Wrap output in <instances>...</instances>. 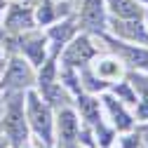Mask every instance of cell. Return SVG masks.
Instances as JSON below:
<instances>
[{
    "mask_svg": "<svg viewBox=\"0 0 148 148\" xmlns=\"http://www.w3.org/2000/svg\"><path fill=\"white\" fill-rule=\"evenodd\" d=\"M139 118H148V97L141 101V106H139Z\"/></svg>",
    "mask_w": 148,
    "mask_h": 148,
    "instance_id": "cell-19",
    "label": "cell"
},
{
    "mask_svg": "<svg viewBox=\"0 0 148 148\" xmlns=\"http://www.w3.org/2000/svg\"><path fill=\"white\" fill-rule=\"evenodd\" d=\"M31 80H33V73H31L28 64L21 59H12V64L5 73V85L7 87H28Z\"/></svg>",
    "mask_w": 148,
    "mask_h": 148,
    "instance_id": "cell-4",
    "label": "cell"
},
{
    "mask_svg": "<svg viewBox=\"0 0 148 148\" xmlns=\"http://www.w3.org/2000/svg\"><path fill=\"white\" fill-rule=\"evenodd\" d=\"M115 52H120L127 64H132L136 68H148V52L146 49H136V47H127V45H120V42H113Z\"/></svg>",
    "mask_w": 148,
    "mask_h": 148,
    "instance_id": "cell-10",
    "label": "cell"
},
{
    "mask_svg": "<svg viewBox=\"0 0 148 148\" xmlns=\"http://www.w3.org/2000/svg\"><path fill=\"white\" fill-rule=\"evenodd\" d=\"M71 33H73V24H71V21H64L61 26H54L49 35H52L54 40H59V42H64V40H68V38H71Z\"/></svg>",
    "mask_w": 148,
    "mask_h": 148,
    "instance_id": "cell-15",
    "label": "cell"
},
{
    "mask_svg": "<svg viewBox=\"0 0 148 148\" xmlns=\"http://www.w3.org/2000/svg\"><path fill=\"white\" fill-rule=\"evenodd\" d=\"M115 33H120L122 38H129V40L148 42V33H146L143 26L139 24V19H129V21H118V19H115Z\"/></svg>",
    "mask_w": 148,
    "mask_h": 148,
    "instance_id": "cell-8",
    "label": "cell"
},
{
    "mask_svg": "<svg viewBox=\"0 0 148 148\" xmlns=\"http://www.w3.org/2000/svg\"><path fill=\"white\" fill-rule=\"evenodd\" d=\"M82 24L89 28V31H103V5H101V0H85V5H82Z\"/></svg>",
    "mask_w": 148,
    "mask_h": 148,
    "instance_id": "cell-6",
    "label": "cell"
},
{
    "mask_svg": "<svg viewBox=\"0 0 148 148\" xmlns=\"http://www.w3.org/2000/svg\"><path fill=\"white\" fill-rule=\"evenodd\" d=\"M115 92H118V94H120V97H125V99H127L129 103H136V97H134V94H132V92H129V89H127V85H120V87H118Z\"/></svg>",
    "mask_w": 148,
    "mask_h": 148,
    "instance_id": "cell-18",
    "label": "cell"
},
{
    "mask_svg": "<svg viewBox=\"0 0 148 148\" xmlns=\"http://www.w3.org/2000/svg\"><path fill=\"white\" fill-rule=\"evenodd\" d=\"M52 78H54V61H47L45 68L40 71V89L47 87V85H52Z\"/></svg>",
    "mask_w": 148,
    "mask_h": 148,
    "instance_id": "cell-16",
    "label": "cell"
},
{
    "mask_svg": "<svg viewBox=\"0 0 148 148\" xmlns=\"http://www.w3.org/2000/svg\"><path fill=\"white\" fill-rule=\"evenodd\" d=\"M143 3H148V0H143Z\"/></svg>",
    "mask_w": 148,
    "mask_h": 148,
    "instance_id": "cell-23",
    "label": "cell"
},
{
    "mask_svg": "<svg viewBox=\"0 0 148 148\" xmlns=\"http://www.w3.org/2000/svg\"><path fill=\"white\" fill-rule=\"evenodd\" d=\"M21 49L28 54V59L38 66L45 59V38H42V35H28V38H21Z\"/></svg>",
    "mask_w": 148,
    "mask_h": 148,
    "instance_id": "cell-9",
    "label": "cell"
},
{
    "mask_svg": "<svg viewBox=\"0 0 148 148\" xmlns=\"http://www.w3.org/2000/svg\"><path fill=\"white\" fill-rule=\"evenodd\" d=\"M0 71H3V59H0Z\"/></svg>",
    "mask_w": 148,
    "mask_h": 148,
    "instance_id": "cell-21",
    "label": "cell"
},
{
    "mask_svg": "<svg viewBox=\"0 0 148 148\" xmlns=\"http://www.w3.org/2000/svg\"><path fill=\"white\" fill-rule=\"evenodd\" d=\"M26 108H28V122L35 129V134L45 143H52V113H49V108L38 99L35 92L26 94Z\"/></svg>",
    "mask_w": 148,
    "mask_h": 148,
    "instance_id": "cell-1",
    "label": "cell"
},
{
    "mask_svg": "<svg viewBox=\"0 0 148 148\" xmlns=\"http://www.w3.org/2000/svg\"><path fill=\"white\" fill-rule=\"evenodd\" d=\"M80 136V129H78V120L71 110H61L59 113V139L66 148H73Z\"/></svg>",
    "mask_w": 148,
    "mask_h": 148,
    "instance_id": "cell-5",
    "label": "cell"
},
{
    "mask_svg": "<svg viewBox=\"0 0 148 148\" xmlns=\"http://www.w3.org/2000/svg\"><path fill=\"white\" fill-rule=\"evenodd\" d=\"M5 26L10 31H28L33 26V12L31 7H21V5H12L7 12Z\"/></svg>",
    "mask_w": 148,
    "mask_h": 148,
    "instance_id": "cell-7",
    "label": "cell"
},
{
    "mask_svg": "<svg viewBox=\"0 0 148 148\" xmlns=\"http://www.w3.org/2000/svg\"><path fill=\"white\" fill-rule=\"evenodd\" d=\"M103 101H106V106H108V110H110V115L115 118L118 129H129V127H132V118L125 113V110H122V106H120L113 97H103Z\"/></svg>",
    "mask_w": 148,
    "mask_h": 148,
    "instance_id": "cell-12",
    "label": "cell"
},
{
    "mask_svg": "<svg viewBox=\"0 0 148 148\" xmlns=\"http://www.w3.org/2000/svg\"><path fill=\"white\" fill-rule=\"evenodd\" d=\"M97 73H99L101 80L118 78V75H120V66H118V61H113V59H106V61H101V64L97 66Z\"/></svg>",
    "mask_w": 148,
    "mask_h": 148,
    "instance_id": "cell-14",
    "label": "cell"
},
{
    "mask_svg": "<svg viewBox=\"0 0 148 148\" xmlns=\"http://www.w3.org/2000/svg\"><path fill=\"white\" fill-rule=\"evenodd\" d=\"M52 19H54V10H52V5H49V3H42L40 10H38V21H40V24H49Z\"/></svg>",
    "mask_w": 148,
    "mask_h": 148,
    "instance_id": "cell-17",
    "label": "cell"
},
{
    "mask_svg": "<svg viewBox=\"0 0 148 148\" xmlns=\"http://www.w3.org/2000/svg\"><path fill=\"white\" fill-rule=\"evenodd\" d=\"M110 10H113L120 19H139L141 7L134 0H110Z\"/></svg>",
    "mask_w": 148,
    "mask_h": 148,
    "instance_id": "cell-11",
    "label": "cell"
},
{
    "mask_svg": "<svg viewBox=\"0 0 148 148\" xmlns=\"http://www.w3.org/2000/svg\"><path fill=\"white\" fill-rule=\"evenodd\" d=\"M78 106H80V110H82L85 120H89V122H97V120H99V101L80 97V99H78Z\"/></svg>",
    "mask_w": 148,
    "mask_h": 148,
    "instance_id": "cell-13",
    "label": "cell"
},
{
    "mask_svg": "<svg viewBox=\"0 0 148 148\" xmlns=\"http://www.w3.org/2000/svg\"><path fill=\"white\" fill-rule=\"evenodd\" d=\"M5 132L12 141V146H24L26 143V120H24V110L19 106V101H12L5 115Z\"/></svg>",
    "mask_w": 148,
    "mask_h": 148,
    "instance_id": "cell-2",
    "label": "cell"
},
{
    "mask_svg": "<svg viewBox=\"0 0 148 148\" xmlns=\"http://www.w3.org/2000/svg\"><path fill=\"white\" fill-rule=\"evenodd\" d=\"M92 57H94V47L87 38H75L73 45L64 54V64L66 66H85Z\"/></svg>",
    "mask_w": 148,
    "mask_h": 148,
    "instance_id": "cell-3",
    "label": "cell"
},
{
    "mask_svg": "<svg viewBox=\"0 0 148 148\" xmlns=\"http://www.w3.org/2000/svg\"><path fill=\"white\" fill-rule=\"evenodd\" d=\"M0 12H3V3H0Z\"/></svg>",
    "mask_w": 148,
    "mask_h": 148,
    "instance_id": "cell-22",
    "label": "cell"
},
{
    "mask_svg": "<svg viewBox=\"0 0 148 148\" xmlns=\"http://www.w3.org/2000/svg\"><path fill=\"white\" fill-rule=\"evenodd\" d=\"M139 146V139L136 136H127L125 139V148H136Z\"/></svg>",
    "mask_w": 148,
    "mask_h": 148,
    "instance_id": "cell-20",
    "label": "cell"
}]
</instances>
